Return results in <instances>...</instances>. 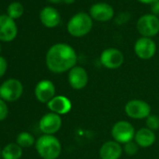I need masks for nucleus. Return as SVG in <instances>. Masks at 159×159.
Returning a JSON list of instances; mask_svg holds the SVG:
<instances>
[{
  "label": "nucleus",
  "mask_w": 159,
  "mask_h": 159,
  "mask_svg": "<svg viewBox=\"0 0 159 159\" xmlns=\"http://www.w3.org/2000/svg\"><path fill=\"white\" fill-rule=\"evenodd\" d=\"M7 15L13 20L20 18L24 14V7L20 2H12L7 9Z\"/></svg>",
  "instance_id": "obj_21"
},
{
  "label": "nucleus",
  "mask_w": 159,
  "mask_h": 159,
  "mask_svg": "<svg viewBox=\"0 0 159 159\" xmlns=\"http://www.w3.org/2000/svg\"><path fill=\"white\" fill-rule=\"evenodd\" d=\"M9 114V108L6 104V101L0 98V122L4 121Z\"/></svg>",
  "instance_id": "obj_25"
},
{
  "label": "nucleus",
  "mask_w": 159,
  "mask_h": 159,
  "mask_svg": "<svg viewBox=\"0 0 159 159\" xmlns=\"http://www.w3.org/2000/svg\"><path fill=\"white\" fill-rule=\"evenodd\" d=\"M68 84L75 90L84 89L88 84L87 71L79 66H75L68 71Z\"/></svg>",
  "instance_id": "obj_13"
},
{
  "label": "nucleus",
  "mask_w": 159,
  "mask_h": 159,
  "mask_svg": "<svg viewBox=\"0 0 159 159\" xmlns=\"http://www.w3.org/2000/svg\"><path fill=\"white\" fill-rule=\"evenodd\" d=\"M1 51H2V47H1V44H0V53H1Z\"/></svg>",
  "instance_id": "obj_31"
},
{
  "label": "nucleus",
  "mask_w": 159,
  "mask_h": 159,
  "mask_svg": "<svg viewBox=\"0 0 159 159\" xmlns=\"http://www.w3.org/2000/svg\"><path fill=\"white\" fill-rule=\"evenodd\" d=\"M125 61V56L123 52L116 48L105 49L100 54L101 65L108 69H117L119 68Z\"/></svg>",
  "instance_id": "obj_8"
},
{
  "label": "nucleus",
  "mask_w": 159,
  "mask_h": 159,
  "mask_svg": "<svg viewBox=\"0 0 159 159\" xmlns=\"http://www.w3.org/2000/svg\"><path fill=\"white\" fill-rule=\"evenodd\" d=\"M39 20L47 28H54L61 23V14L53 7H45L39 12Z\"/></svg>",
  "instance_id": "obj_15"
},
{
  "label": "nucleus",
  "mask_w": 159,
  "mask_h": 159,
  "mask_svg": "<svg viewBox=\"0 0 159 159\" xmlns=\"http://www.w3.org/2000/svg\"><path fill=\"white\" fill-rule=\"evenodd\" d=\"M124 151L126 154L128 155H134L138 152L139 151V145L135 141H129L125 144L124 146Z\"/></svg>",
  "instance_id": "obj_23"
},
{
  "label": "nucleus",
  "mask_w": 159,
  "mask_h": 159,
  "mask_svg": "<svg viewBox=\"0 0 159 159\" xmlns=\"http://www.w3.org/2000/svg\"><path fill=\"white\" fill-rule=\"evenodd\" d=\"M138 1L141 4H145V5H152V3H154L157 0H138Z\"/></svg>",
  "instance_id": "obj_28"
},
{
  "label": "nucleus",
  "mask_w": 159,
  "mask_h": 159,
  "mask_svg": "<svg viewBox=\"0 0 159 159\" xmlns=\"http://www.w3.org/2000/svg\"><path fill=\"white\" fill-rule=\"evenodd\" d=\"M136 27L141 37L152 39L159 33V17L151 13L144 14L138 19Z\"/></svg>",
  "instance_id": "obj_4"
},
{
  "label": "nucleus",
  "mask_w": 159,
  "mask_h": 159,
  "mask_svg": "<svg viewBox=\"0 0 159 159\" xmlns=\"http://www.w3.org/2000/svg\"><path fill=\"white\" fill-rule=\"evenodd\" d=\"M16 143L22 148H28L36 144L35 138L28 132H21L16 138Z\"/></svg>",
  "instance_id": "obj_20"
},
{
  "label": "nucleus",
  "mask_w": 159,
  "mask_h": 159,
  "mask_svg": "<svg viewBox=\"0 0 159 159\" xmlns=\"http://www.w3.org/2000/svg\"><path fill=\"white\" fill-rule=\"evenodd\" d=\"M0 156H1V150H0Z\"/></svg>",
  "instance_id": "obj_32"
},
{
  "label": "nucleus",
  "mask_w": 159,
  "mask_h": 159,
  "mask_svg": "<svg viewBox=\"0 0 159 159\" xmlns=\"http://www.w3.org/2000/svg\"><path fill=\"white\" fill-rule=\"evenodd\" d=\"M123 148L115 140H109L101 146L99 156L101 159H119L122 155Z\"/></svg>",
  "instance_id": "obj_17"
},
{
  "label": "nucleus",
  "mask_w": 159,
  "mask_h": 159,
  "mask_svg": "<svg viewBox=\"0 0 159 159\" xmlns=\"http://www.w3.org/2000/svg\"><path fill=\"white\" fill-rule=\"evenodd\" d=\"M75 1H76V0H63V2H64L65 4H66V5H71V4H73Z\"/></svg>",
  "instance_id": "obj_29"
},
{
  "label": "nucleus",
  "mask_w": 159,
  "mask_h": 159,
  "mask_svg": "<svg viewBox=\"0 0 159 159\" xmlns=\"http://www.w3.org/2000/svg\"><path fill=\"white\" fill-rule=\"evenodd\" d=\"M134 52L139 58L149 60L152 58L156 52V44L152 39L141 37L135 42Z\"/></svg>",
  "instance_id": "obj_10"
},
{
  "label": "nucleus",
  "mask_w": 159,
  "mask_h": 159,
  "mask_svg": "<svg viewBox=\"0 0 159 159\" xmlns=\"http://www.w3.org/2000/svg\"><path fill=\"white\" fill-rule=\"evenodd\" d=\"M23 155V148L17 143H9L1 150L3 159H20Z\"/></svg>",
  "instance_id": "obj_19"
},
{
  "label": "nucleus",
  "mask_w": 159,
  "mask_h": 159,
  "mask_svg": "<svg viewBox=\"0 0 159 159\" xmlns=\"http://www.w3.org/2000/svg\"><path fill=\"white\" fill-rule=\"evenodd\" d=\"M24 93L23 84L17 79H8L0 85V98L4 101H17Z\"/></svg>",
  "instance_id": "obj_5"
},
{
  "label": "nucleus",
  "mask_w": 159,
  "mask_h": 159,
  "mask_svg": "<svg viewBox=\"0 0 159 159\" xmlns=\"http://www.w3.org/2000/svg\"><path fill=\"white\" fill-rule=\"evenodd\" d=\"M151 14H153L155 16H159V0L155 1L151 5Z\"/></svg>",
  "instance_id": "obj_27"
},
{
  "label": "nucleus",
  "mask_w": 159,
  "mask_h": 159,
  "mask_svg": "<svg viewBox=\"0 0 159 159\" xmlns=\"http://www.w3.org/2000/svg\"><path fill=\"white\" fill-rule=\"evenodd\" d=\"M36 150L43 159H57L61 154L62 146L53 135L43 134L36 141Z\"/></svg>",
  "instance_id": "obj_2"
},
{
  "label": "nucleus",
  "mask_w": 159,
  "mask_h": 159,
  "mask_svg": "<svg viewBox=\"0 0 159 159\" xmlns=\"http://www.w3.org/2000/svg\"><path fill=\"white\" fill-rule=\"evenodd\" d=\"M125 114L132 119H145L151 115V106L140 99H132L125 106Z\"/></svg>",
  "instance_id": "obj_7"
},
{
  "label": "nucleus",
  "mask_w": 159,
  "mask_h": 159,
  "mask_svg": "<svg viewBox=\"0 0 159 159\" xmlns=\"http://www.w3.org/2000/svg\"><path fill=\"white\" fill-rule=\"evenodd\" d=\"M77 53L73 47L66 43H56L52 45L46 53V65L53 73H64L69 71L76 66Z\"/></svg>",
  "instance_id": "obj_1"
},
{
  "label": "nucleus",
  "mask_w": 159,
  "mask_h": 159,
  "mask_svg": "<svg viewBox=\"0 0 159 159\" xmlns=\"http://www.w3.org/2000/svg\"><path fill=\"white\" fill-rule=\"evenodd\" d=\"M146 126L147 128L155 131L159 129V117L156 115H149L146 118Z\"/></svg>",
  "instance_id": "obj_22"
},
{
  "label": "nucleus",
  "mask_w": 159,
  "mask_h": 159,
  "mask_svg": "<svg viewBox=\"0 0 159 159\" xmlns=\"http://www.w3.org/2000/svg\"><path fill=\"white\" fill-rule=\"evenodd\" d=\"M18 34L15 21L8 15H0V40L4 42L12 41Z\"/></svg>",
  "instance_id": "obj_12"
},
{
  "label": "nucleus",
  "mask_w": 159,
  "mask_h": 159,
  "mask_svg": "<svg viewBox=\"0 0 159 159\" xmlns=\"http://www.w3.org/2000/svg\"><path fill=\"white\" fill-rule=\"evenodd\" d=\"M93 28V19L89 13L78 12L68 21L66 29L69 35L74 38H82L88 35Z\"/></svg>",
  "instance_id": "obj_3"
},
{
  "label": "nucleus",
  "mask_w": 159,
  "mask_h": 159,
  "mask_svg": "<svg viewBox=\"0 0 159 159\" xmlns=\"http://www.w3.org/2000/svg\"><path fill=\"white\" fill-rule=\"evenodd\" d=\"M48 109L51 112L56 113L58 115H64L68 113L71 111L72 103L65 96H55L51 101L47 103Z\"/></svg>",
  "instance_id": "obj_16"
},
{
  "label": "nucleus",
  "mask_w": 159,
  "mask_h": 159,
  "mask_svg": "<svg viewBox=\"0 0 159 159\" xmlns=\"http://www.w3.org/2000/svg\"><path fill=\"white\" fill-rule=\"evenodd\" d=\"M36 98L41 103H48L55 97V86L50 80L39 81L35 87Z\"/></svg>",
  "instance_id": "obj_14"
},
{
  "label": "nucleus",
  "mask_w": 159,
  "mask_h": 159,
  "mask_svg": "<svg viewBox=\"0 0 159 159\" xmlns=\"http://www.w3.org/2000/svg\"><path fill=\"white\" fill-rule=\"evenodd\" d=\"M40 131L45 135H53L58 132L62 126V118L60 115L49 112L41 117L39 124Z\"/></svg>",
  "instance_id": "obj_11"
},
{
  "label": "nucleus",
  "mask_w": 159,
  "mask_h": 159,
  "mask_svg": "<svg viewBox=\"0 0 159 159\" xmlns=\"http://www.w3.org/2000/svg\"><path fill=\"white\" fill-rule=\"evenodd\" d=\"M155 139L156 138L154 132L147 127L140 128L138 131H136L134 138L135 142L139 145V147L141 148H148L152 146L154 143Z\"/></svg>",
  "instance_id": "obj_18"
},
{
  "label": "nucleus",
  "mask_w": 159,
  "mask_h": 159,
  "mask_svg": "<svg viewBox=\"0 0 159 159\" xmlns=\"http://www.w3.org/2000/svg\"><path fill=\"white\" fill-rule=\"evenodd\" d=\"M7 68H8L7 60L5 59V57L0 55V78H2L6 74Z\"/></svg>",
  "instance_id": "obj_26"
},
{
  "label": "nucleus",
  "mask_w": 159,
  "mask_h": 159,
  "mask_svg": "<svg viewBox=\"0 0 159 159\" xmlns=\"http://www.w3.org/2000/svg\"><path fill=\"white\" fill-rule=\"evenodd\" d=\"M114 9L111 5L106 2H98L93 4L89 9V14L93 20L105 23L113 19Z\"/></svg>",
  "instance_id": "obj_9"
},
{
  "label": "nucleus",
  "mask_w": 159,
  "mask_h": 159,
  "mask_svg": "<svg viewBox=\"0 0 159 159\" xmlns=\"http://www.w3.org/2000/svg\"><path fill=\"white\" fill-rule=\"evenodd\" d=\"M49 2L52 3V4H58V3H61L63 2V0H48Z\"/></svg>",
  "instance_id": "obj_30"
},
{
  "label": "nucleus",
  "mask_w": 159,
  "mask_h": 159,
  "mask_svg": "<svg viewBox=\"0 0 159 159\" xmlns=\"http://www.w3.org/2000/svg\"><path fill=\"white\" fill-rule=\"evenodd\" d=\"M131 18V15L129 12H126V11H123L121 13H119L115 19H114V23L118 25H123L125 24H126L127 22H129Z\"/></svg>",
  "instance_id": "obj_24"
},
{
  "label": "nucleus",
  "mask_w": 159,
  "mask_h": 159,
  "mask_svg": "<svg viewBox=\"0 0 159 159\" xmlns=\"http://www.w3.org/2000/svg\"><path fill=\"white\" fill-rule=\"evenodd\" d=\"M134 126L126 121H119L115 123L111 128V136L113 140L120 144H125L132 141L135 138Z\"/></svg>",
  "instance_id": "obj_6"
}]
</instances>
